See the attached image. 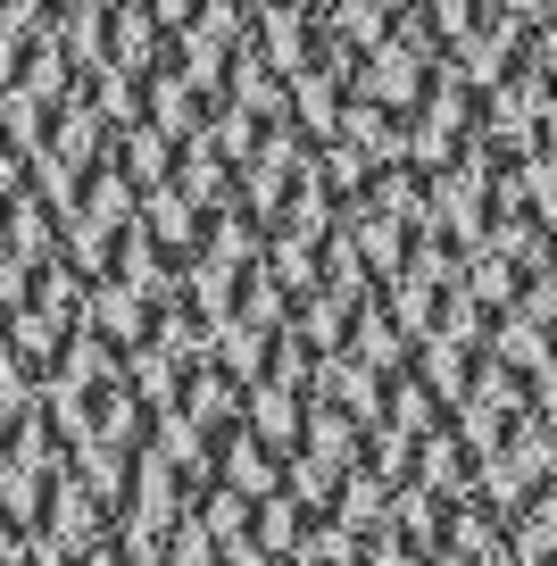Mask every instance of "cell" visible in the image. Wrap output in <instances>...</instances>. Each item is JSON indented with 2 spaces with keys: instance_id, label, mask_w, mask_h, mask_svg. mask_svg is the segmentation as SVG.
Masks as SVG:
<instances>
[{
  "instance_id": "6da1fadb",
  "label": "cell",
  "mask_w": 557,
  "mask_h": 566,
  "mask_svg": "<svg viewBox=\"0 0 557 566\" xmlns=\"http://www.w3.org/2000/svg\"><path fill=\"white\" fill-rule=\"evenodd\" d=\"M9 566H557V0H9Z\"/></svg>"
}]
</instances>
